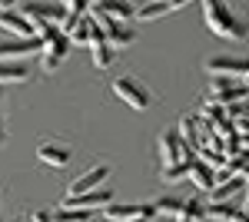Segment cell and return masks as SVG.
Segmentation results:
<instances>
[{"mask_svg": "<svg viewBox=\"0 0 249 222\" xmlns=\"http://www.w3.org/2000/svg\"><path fill=\"white\" fill-rule=\"evenodd\" d=\"M186 166H190V159H183V163H173V166H166L160 176H163V183H176V179H183L186 176Z\"/></svg>", "mask_w": 249, "mask_h": 222, "instance_id": "cell-22", "label": "cell"}, {"mask_svg": "<svg viewBox=\"0 0 249 222\" xmlns=\"http://www.w3.org/2000/svg\"><path fill=\"white\" fill-rule=\"evenodd\" d=\"M30 222H50V212H30Z\"/></svg>", "mask_w": 249, "mask_h": 222, "instance_id": "cell-26", "label": "cell"}, {"mask_svg": "<svg viewBox=\"0 0 249 222\" xmlns=\"http://www.w3.org/2000/svg\"><path fill=\"white\" fill-rule=\"evenodd\" d=\"M3 139H7V133H3V93H0V146H3Z\"/></svg>", "mask_w": 249, "mask_h": 222, "instance_id": "cell-24", "label": "cell"}, {"mask_svg": "<svg viewBox=\"0 0 249 222\" xmlns=\"http://www.w3.org/2000/svg\"><path fill=\"white\" fill-rule=\"evenodd\" d=\"M239 189H246V179H243L239 172H236V176H226L219 186H213V189H210V192H213V203H226L232 192H239Z\"/></svg>", "mask_w": 249, "mask_h": 222, "instance_id": "cell-17", "label": "cell"}, {"mask_svg": "<svg viewBox=\"0 0 249 222\" xmlns=\"http://www.w3.org/2000/svg\"><path fill=\"white\" fill-rule=\"evenodd\" d=\"M206 73L219 76V80H239V76L249 73V60H239V56H210L206 60Z\"/></svg>", "mask_w": 249, "mask_h": 222, "instance_id": "cell-9", "label": "cell"}, {"mask_svg": "<svg viewBox=\"0 0 249 222\" xmlns=\"http://www.w3.org/2000/svg\"><path fill=\"white\" fill-rule=\"evenodd\" d=\"M193 156H196V153L183 146V139H179L176 130H166L160 136V163H163V169L173 166V163H183V159H193Z\"/></svg>", "mask_w": 249, "mask_h": 222, "instance_id": "cell-8", "label": "cell"}, {"mask_svg": "<svg viewBox=\"0 0 249 222\" xmlns=\"http://www.w3.org/2000/svg\"><path fill=\"white\" fill-rule=\"evenodd\" d=\"M153 205V212L156 216H170V219H176L179 216V209H183V199H176V196H163V199H156Z\"/></svg>", "mask_w": 249, "mask_h": 222, "instance_id": "cell-19", "label": "cell"}, {"mask_svg": "<svg viewBox=\"0 0 249 222\" xmlns=\"http://www.w3.org/2000/svg\"><path fill=\"white\" fill-rule=\"evenodd\" d=\"M143 3H146V0H143Z\"/></svg>", "mask_w": 249, "mask_h": 222, "instance_id": "cell-32", "label": "cell"}, {"mask_svg": "<svg viewBox=\"0 0 249 222\" xmlns=\"http://www.w3.org/2000/svg\"><path fill=\"white\" fill-rule=\"evenodd\" d=\"M246 90H249V73H246Z\"/></svg>", "mask_w": 249, "mask_h": 222, "instance_id": "cell-30", "label": "cell"}, {"mask_svg": "<svg viewBox=\"0 0 249 222\" xmlns=\"http://www.w3.org/2000/svg\"><path fill=\"white\" fill-rule=\"evenodd\" d=\"M0 30L14 34L17 40H34V37H37V34H34V27L20 17V14H10V10H0Z\"/></svg>", "mask_w": 249, "mask_h": 222, "instance_id": "cell-13", "label": "cell"}, {"mask_svg": "<svg viewBox=\"0 0 249 222\" xmlns=\"http://www.w3.org/2000/svg\"><path fill=\"white\" fill-rule=\"evenodd\" d=\"M246 37H249V27H246Z\"/></svg>", "mask_w": 249, "mask_h": 222, "instance_id": "cell-31", "label": "cell"}, {"mask_svg": "<svg viewBox=\"0 0 249 222\" xmlns=\"http://www.w3.org/2000/svg\"><path fill=\"white\" fill-rule=\"evenodd\" d=\"M170 10H166V0H146V3H140L133 10V20H140V23H153V20L166 17Z\"/></svg>", "mask_w": 249, "mask_h": 222, "instance_id": "cell-16", "label": "cell"}, {"mask_svg": "<svg viewBox=\"0 0 249 222\" xmlns=\"http://www.w3.org/2000/svg\"><path fill=\"white\" fill-rule=\"evenodd\" d=\"M43 50V43L37 37L34 40H3L0 43V63H14L17 56H27V53H37Z\"/></svg>", "mask_w": 249, "mask_h": 222, "instance_id": "cell-11", "label": "cell"}, {"mask_svg": "<svg viewBox=\"0 0 249 222\" xmlns=\"http://www.w3.org/2000/svg\"><path fill=\"white\" fill-rule=\"evenodd\" d=\"M186 176H190L193 186H196V189H203V192H210L213 186H216V179H213V169L206 166L203 159H196V156H193L190 166H186Z\"/></svg>", "mask_w": 249, "mask_h": 222, "instance_id": "cell-14", "label": "cell"}, {"mask_svg": "<svg viewBox=\"0 0 249 222\" xmlns=\"http://www.w3.org/2000/svg\"><path fill=\"white\" fill-rule=\"evenodd\" d=\"M14 3H17V0H0V10H10Z\"/></svg>", "mask_w": 249, "mask_h": 222, "instance_id": "cell-27", "label": "cell"}, {"mask_svg": "<svg viewBox=\"0 0 249 222\" xmlns=\"http://www.w3.org/2000/svg\"><path fill=\"white\" fill-rule=\"evenodd\" d=\"M173 222H186V219H183V216H176V219H173Z\"/></svg>", "mask_w": 249, "mask_h": 222, "instance_id": "cell-28", "label": "cell"}, {"mask_svg": "<svg viewBox=\"0 0 249 222\" xmlns=\"http://www.w3.org/2000/svg\"><path fill=\"white\" fill-rule=\"evenodd\" d=\"M20 17L27 20L34 27V34H37V27H57V23H63L67 20V10L60 3H50V0H30L20 10Z\"/></svg>", "mask_w": 249, "mask_h": 222, "instance_id": "cell-2", "label": "cell"}, {"mask_svg": "<svg viewBox=\"0 0 249 222\" xmlns=\"http://www.w3.org/2000/svg\"><path fill=\"white\" fill-rule=\"evenodd\" d=\"M10 222H30V219H10Z\"/></svg>", "mask_w": 249, "mask_h": 222, "instance_id": "cell-29", "label": "cell"}, {"mask_svg": "<svg viewBox=\"0 0 249 222\" xmlns=\"http://www.w3.org/2000/svg\"><path fill=\"white\" fill-rule=\"evenodd\" d=\"M153 205H140V203H110L103 209V219L110 222H146L153 219Z\"/></svg>", "mask_w": 249, "mask_h": 222, "instance_id": "cell-5", "label": "cell"}, {"mask_svg": "<svg viewBox=\"0 0 249 222\" xmlns=\"http://www.w3.org/2000/svg\"><path fill=\"white\" fill-rule=\"evenodd\" d=\"M179 216H183L186 222H203V219H206L203 205L196 203V199H183V209H179Z\"/></svg>", "mask_w": 249, "mask_h": 222, "instance_id": "cell-21", "label": "cell"}, {"mask_svg": "<svg viewBox=\"0 0 249 222\" xmlns=\"http://www.w3.org/2000/svg\"><path fill=\"white\" fill-rule=\"evenodd\" d=\"M110 203H113L110 189H93V192H83V196H63L60 209L63 212H87V216H93L100 209H107Z\"/></svg>", "mask_w": 249, "mask_h": 222, "instance_id": "cell-4", "label": "cell"}, {"mask_svg": "<svg viewBox=\"0 0 249 222\" xmlns=\"http://www.w3.org/2000/svg\"><path fill=\"white\" fill-rule=\"evenodd\" d=\"M193 0H166V10H179V7H186Z\"/></svg>", "mask_w": 249, "mask_h": 222, "instance_id": "cell-25", "label": "cell"}, {"mask_svg": "<svg viewBox=\"0 0 249 222\" xmlns=\"http://www.w3.org/2000/svg\"><path fill=\"white\" fill-rule=\"evenodd\" d=\"M113 93L130 106V110H150V103H153V93L146 90L136 76H120V80H113Z\"/></svg>", "mask_w": 249, "mask_h": 222, "instance_id": "cell-3", "label": "cell"}, {"mask_svg": "<svg viewBox=\"0 0 249 222\" xmlns=\"http://www.w3.org/2000/svg\"><path fill=\"white\" fill-rule=\"evenodd\" d=\"M90 53H93V67H100V70H107L110 63H113V50L107 47V40H96V43H90Z\"/></svg>", "mask_w": 249, "mask_h": 222, "instance_id": "cell-20", "label": "cell"}, {"mask_svg": "<svg viewBox=\"0 0 249 222\" xmlns=\"http://www.w3.org/2000/svg\"><path fill=\"white\" fill-rule=\"evenodd\" d=\"M96 20V27H100V34H103V40H107V47L110 50H123V47H130L136 40L133 34V27H126V23H113V20H107V17H93Z\"/></svg>", "mask_w": 249, "mask_h": 222, "instance_id": "cell-7", "label": "cell"}, {"mask_svg": "<svg viewBox=\"0 0 249 222\" xmlns=\"http://www.w3.org/2000/svg\"><path fill=\"white\" fill-rule=\"evenodd\" d=\"M203 212H206V219H213V222H239V216H243V212L230 203H213V205H206Z\"/></svg>", "mask_w": 249, "mask_h": 222, "instance_id": "cell-18", "label": "cell"}, {"mask_svg": "<svg viewBox=\"0 0 249 222\" xmlns=\"http://www.w3.org/2000/svg\"><path fill=\"white\" fill-rule=\"evenodd\" d=\"M70 156H73V149L67 146V143H40L37 146V159L40 163H47V166H67L70 163Z\"/></svg>", "mask_w": 249, "mask_h": 222, "instance_id": "cell-12", "label": "cell"}, {"mask_svg": "<svg viewBox=\"0 0 249 222\" xmlns=\"http://www.w3.org/2000/svg\"><path fill=\"white\" fill-rule=\"evenodd\" d=\"M176 133H179V139H183V146H186V149L199 153V120H196V116H183Z\"/></svg>", "mask_w": 249, "mask_h": 222, "instance_id": "cell-15", "label": "cell"}, {"mask_svg": "<svg viewBox=\"0 0 249 222\" xmlns=\"http://www.w3.org/2000/svg\"><path fill=\"white\" fill-rule=\"evenodd\" d=\"M93 17L126 23V20H133V7H130V0H93Z\"/></svg>", "mask_w": 249, "mask_h": 222, "instance_id": "cell-10", "label": "cell"}, {"mask_svg": "<svg viewBox=\"0 0 249 222\" xmlns=\"http://www.w3.org/2000/svg\"><path fill=\"white\" fill-rule=\"evenodd\" d=\"M110 179V166L107 163H96L87 172H80L73 183L67 186V196H83V192H93V189H103V183Z\"/></svg>", "mask_w": 249, "mask_h": 222, "instance_id": "cell-6", "label": "cell"}, {"mask_svg": "<svg viewBox=\"0 0 249 222\" xmlns=\"http://www.w3.org/2000/svg\"><path fill=\"white\" fill-rule=\"evenodd\" d=\"M203 3V20L216 37L223 40H246V23H239V17L230 10L226 0H199Z\"/></svg>", "mask_w": 249, "mask_h": 222, "instance_id": "cell-1", "label": "cell"}, {"mask_svg": "<svg viewBox=\"0 0 249 222\" xmlns=\"http://www.w3.org/2000/svg\"><path fill=\"white\" fill-rule=\"evenodd\" d=\"M60 7L67 10V17H83L87 7H90V0H60Z\"/></svg>", "mask_w": 249, "mask_h": 222, "instance_id": "cell-23", "label": "cell"}]
</instances>
